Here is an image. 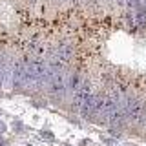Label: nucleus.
Returning a JSON list of instances; mask_svg holds the SVG:
<instances>
[{
  "label": "nucleus",
  "instance_id": "1",
  "mask_svg": "<svg viewBox=\"0 0 146 146\" xmlns=\"http://www.w3.org/2000/svg\"><path fill=\"white\" fill-rule=\"evenodd\" d=\"M73 51H75V48H73L71 40H60V42H57L53 46L51 53H49L48 57L51 58V60H55L60 68H66L73 58Z\"/></svg>",
  "mask_w": 146,
  "mask_h": 146
},
{
  "label": "nucleus",
  "instance_id": "2",
  "mask_svg": "<svg viewBox=\"0 0 146 146\" xmlns=\"http://www.w3.org/2000/svg\"><path fill=\"white\" fill-rule=\"evenodd\" d=\"M46 88H48L49 97H53L55 100H62L66 97V93H68V90H66V71L57 73V75L48 82Z\"/></svg>",
  "mask_w": 146,
  "mask_h": 146
},
{
  "label": "nucleus",
  "instance_id": "3",
  "mask_svg": "<svg viewBox=\"0 0 146 146\" xmlns=\"http://www.w3.org/2000/svg\"><path fill=\"white\" fill-rule=\"evenodd\" d=\"M133 18H135V26L139 29H146V11L143 7H137L133 11Z\"/></svg>",
  "mask_w": 146,
  "mask_h": 146
},
{
  "label": "nucleus",
  "instance_id": "4",
  "mask_svg": "<svg viewBox=\"0 0 146 146\" xmlns=\"http://www.w3.org/2000/svg\"><path fill=\"white\" fill-rule=\"evenodd\" d=\"M40 137H42V139H46V141H53V133H49V131H42V133H40Z\"/></svg>",
  "mask_w": 146,
  "mask_h": 146
},
{
  "label": "nucleus",
  "instance_id": "5",
  "mask_svg": "<svg viewBox=\"0 0 146 146\" xmlns=\"http://www.w3.org/2000/svg\"><path fill=\"white\" fill-rule=\"evenodd\" d=\"M0 131H4V124H0Z\"/></svg>",
  "mask_w": 146,
  "mask_h": 146
},
{
  "label": "nucleus",
  "instance_id": "6",
  "mask_svg": "<svg viewBox=\"0 0 146 146\" xmlns=\"http://www.w3.org/2000/svg\"><path fill=\"white\" fill-rule=\"evenodd\" d=\"M66 146H68V144H66Z\"/></svg>",
  "mask_w": 146,
  "mask_h": 146
}]
</instances>
